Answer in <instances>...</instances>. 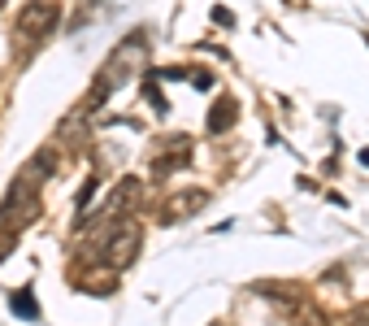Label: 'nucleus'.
I'll list each match as a JSON object with an SVG mask.
<instances>
[{"instance_id": "nucleus-2", "label": "nucleus", "mask_w": 369, "mask_h": 326, "mask_svg": "<svg viewBox=\"0 0 369 326\" xmlns=\"http://www.w3.org/2000/svg\"><path fill=\"white\" fill-rule=\"evenodd\" d=\"M13 313H18V318H39V305H35V291H31V287H22V291L13 296Z\"/></svg>"}, {"instance_id": "nucleus-1", "label": "nucleus", "mask_w": 369, "mask_h": 326, "mask_svg": "<svg viewBox=\"0 0 369 326\" xmlns=\"http://www.w3.org/2000/svg\"><path fill=\"white\" fill-rule=\"evenodd\" d=\"M135 248H139V231H122L117 244L109 248V261H113V265H127V257L135 253Z\"/></svg>"}]
</instances>
